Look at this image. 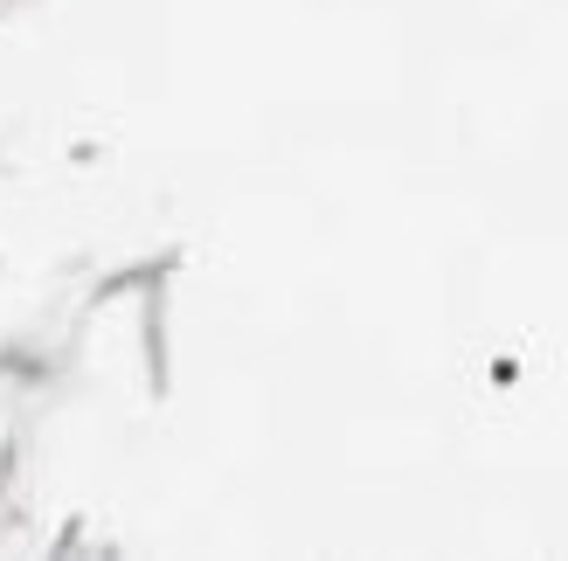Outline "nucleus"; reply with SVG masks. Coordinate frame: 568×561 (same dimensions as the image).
I'll list each match as a JSON object with an SVG mask.
<instances>
[]
</instances>
